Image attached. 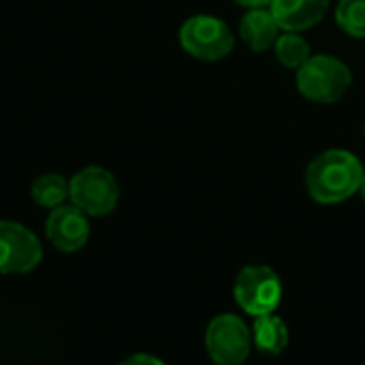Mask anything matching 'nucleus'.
<instances>
[{
  "label": "nucleus",
  "mask_w": 365,
  "mask_h": 365,
  "mask_svg": "<svg viewBox=\"0 0 365 365\" xmlns=\"http://www.w3.org/2000/svg\"><path fill=\"white\" fill-rule=\"evenodd\" d=\"M180 43L197 60L216 62L233 51L235 38L231 28L216 15H192L180 28Z\"/></svg>",
  "instance_id": "nucleus-3"
},
{
  "label": "nucleus",
  "mask_w": 365,
  "mask_h": 365,
  "mask_svg": "<svg viewBox=\"0 0 365 365\" xmlns=\"http://www.w3.org/2000/svg\"><path fill=\"white\" fill-rule=\"evenodd\" d=\"M45 235L49 244L60 252H77L88 244L90 220L79 207L60 205L49 212L45 220Z\"/></svg>",
  "instance_id": "nucleus-8"
},
{
  "label": "nucleus",
  "mask_w": 365,
  "mask_h": 365,
  "mask_svg": "<svg viewBox=\"0 0 365 365\" xmlns=\"http://www.w3.org/2000/svg\"><path fill=\"white\" fill-rule=\"evenodd\" d=\"M353 83L351 68L334 56H310L297 68V90L312 103L331 105L340 101Z\"/></svg>",
  "instance_id": "nucleus-2"
},
{
  "label": "nucleus",
  "mask_w": 365,
  "mask_h": 365,
  "mask_svg": "<svg viewBox=\"0 0 365 365\" xmlns=\"http://www.w3.org/2000/svg\"><path fill=\"white\" fill-rule=\"evenodd\" d=\"M30 195L36 205L56 210V207L64 205V201L68 199L71 186H68V180L62 178L60 173H43L32 182Z\"/></svg>",
  "instance_id": "nucleus-12"
},
{
  "label": "nucleus",
  "mask_w": 365,
  "mask_h": 365,
  "mask_svg": "<svg viewBox=\"0 0 365 365\" xmlns=\"http://www.w3.org/2000/svg\"><path fill=\"white\" fill-rule=\"evenodd\" d=\"M336 21L346 34L365 38V0H340Z\"/></svg>",
  "instance_id": "nucleus-14"
},
{
  "label": "nucleus",
  "mask_w": 365,
  "mask_h": 365,
  "mask_svg": "<svg viewBox=\"0 0 365 365\" xmlns=\"http://www.w3.org/2000/svg\"><path fill=\"white\" fill-rule=\"evenodd\" d=\"M120 365H167L165 361H160L158 357L154 355H148V353H135L130 357H126Z\"/></svg>",
  "instance_id": "nucleus-15"
},
{
  "label": "nucleus",
  "mask_w": 365,
  "mask_h": 365,
  "mask_svg": "<svg viewBox=\"0 0 365 365\" xmlns=\"http://www.w3.org/2000/svg\"><path fill=\"white\" fill-rule=\"evenodd\" d=\"M365 178L361 160L349 150H327L306 169L308 195L323 205H334L359 192Z\"/></svg>",
  "instance_id": "nucleus-1"
},
{
  "label": "nucleus",
  "mask_w": 365,
  "mask_h": 365,
  "mask_svg": "<svg viewBox=\"0 0 365 365\" xmlns=\"http://www.w3.org/2000/svg\"><path fill=\"white\" fill-rule=\"evenodd\" d=\"M43 261L38 237L15 220H0V274H28Z\"/></svg>",
  "instance_id": "nucleus-7"
},
{
  "label": "nucleus",
  "mask_w": 365,
  "mask_h": 365,
  "mask_svg": "<svg viewBox=\"0 0 365 365\" xmlns=\"http://www.w3.org/2000/svg\"><path fill=\"white\" fill-rule=\"evenodd\" d=\"M71 203L88 216H107L118 207L120 186L111 171L105 167H83L71 180Z\"/></svg>",
  "instance_id": "nucleus-4"
},
{
  "label": "nucleus",
  "mask_w": 365,
  "mask_h": 365,
  "mask_svg": "<svg viewBox=\"0 0 365 365\" xmlns=\"http://www.w3.org/2000/svg\"><path fill=\"white\" fill-rule=\"evenodd\" d=\"M359 192H361V197H364V201H365V178H364V182H361V188H359Z\"/></svg>",
  "instance_id": "nucleus-17"
},
{
  "label": "nucleus",
  "mask_w": 365,
  "mask_h": 365,
  "mask_svg": "<svg viewBox=\"0 0 365 365\" xmlns=\"http://www.w3.org/2000/svg\"><path fill=\"white\" fill-rule=\"evenodd\" d=\"M235 4H242L246 9H261V6H269L272 0H233Z\"/></svg>",
  "instance_id": "nucleus-16"
},
{
  "label": "nucleus",
  "mask_w": 365,
  "mask_h": 365,
  "mask_svg": "<svg viewBox=\"0 0 365 365\" xmlns=\"http://www.w3.org/2000/svg\"><path fill=\"white\" fill-rule=\"evenodd\" d=\"M233 295L246 314H272L280 308L282 302V280L267 265H248L237 274Z\"/></svg>",
  "instance_id": "nucleus-5"
},
{
  "label": "nucleus",
  "mask_w": 365,
  "mask_h": 365,
  "mask_svg": "<svg viewBox=\"0 0 365 365\" xmlns=\"http://www.w3.org/2000/svg\"><path fill=\"white\" fill-rule=\"evenodd\" d=\"M274 53H276V60L287 66V68H302L306 64V60L310 58V43L297 34V32H287V34H280L274 43Z\"/></svg>",
  "instance_id": "nucleus-13"
},
{
  "label": "nucleus",
  "mask_w": 365,
  "mask_h": 365,
  "mask_svg": "<svg viewBox=\"0 0 365 365\" xmlns=\"http://www.w3.org/2000/svg\"><path fill=\"white\" fill-rule=\"evenodd\" d=\"M280 26L274 19L269 6L261 9H248V13L240 21V34L242 41L252 49V51H267L274 47L276 38L280 36Z\"/></svg>",
  "instance_id": "nucleus-10"
},
{
  "label": "nucleus",
  "mask_w": 365,
  "mask_h": 365,
  "mask_svg": "<svg viewBox=\"0 0 365 365\" xmlns=\"http://www.w3.org/2000/svg\"><path fill=\"white\" fill-rule=\"evenodd\" d=\"M252 344L265 355H272V357L282 355L287 351V346H289V327H287V323L276 312L255 317Z\"/></svg>",
  "instance_id": "nucleus-11"
},
{
  "label": "nucleus",
  "mask_w": 365,
  "mask_h": 365,
  "mask_svg": "<svg viewBox=\"0 0 365 365\" xmlns=\"http://www.w3.org/2000/svg\"><path fill=\"white\" fill-rule=\"evenodd\" d=\"M252 349V329L237 314H218L205 329V351L216 365H242Z\"/></svg>",
  "instance_id": "nucleus-6"
},
{
  "label": "nucleus",
  "mask_w": 365,
  "mask_h": 365,
  "mask_svg": "<svg viewBox=\"0 0 365 365\" xmlns=\"http://www.w3.org/2000/svg\"><path fill=\"white\" fill-rule=\"evenodd\" d=\"M329 9V0H272L269 11L280 30L302 32L317 26Z\"/></svg>",
  "instance_id": "nucleus-9"
}]
</instances>
